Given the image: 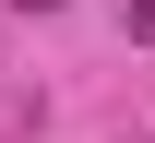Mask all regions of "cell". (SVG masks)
Masks as SVG:
<instances>
[{
    "label": "cell",
    "instance_id": "obj_1",
    "mask_svg": "<svg viewBox=\"0 0 155 143\" xmlns=\"http://www.w3.org/2000/svg\"><path fill=\"white\" fill-rule=\"evenodd\" d=\"M119 24H131V36H155V0H119Z\"/></svg>",
    "mask_w": 155,
    "mask_h": 143
},
{
    "label": "cell",
    "instance_id": "obj_2",
    "mask_svg": "<svg viewBox=\"0 0 155 143\" xmlns=\"http://www.w3.org/2000/svg\"><path fill=\"white\" fill-rule=\"evenodd\" d=\"M24 12H60V0H24Z\"/></svg>",
    "mask_w": 155,
    "mask_h": 143
}]
</instances>
